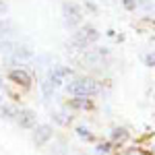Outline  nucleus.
Segmentation results:
<instances>
[{"instance_id": "19", "label": "nucleus", "mask_w": 155, "mask_h": 155, "mask_svg": "<svg viewBox=\"0 0 155 155\" xmlns=\"http://www.w3.org/2000/svg\"><path fill=\"white\" fill-rule=\"evenodd\" d=\"M0 85H2V79H0Z\"/></svg>"}, {"instance_id": "6", "label": "nucleus", "mask_w": 155, "mask_h": 155, "mask_svg": "<svg viewBox=\"0 0 155 155\" xmlns=\"http://www.w3.org/2000/svg\"><path fill=\"white\" fill-rule=\"evenodd\" d=\"M11 79L15 83H21V85H29V74L25 71H11Z\"/></svg>"}, {"instance_id": "18", "label": "nucleus", "mask_w": 155, "mask_h": 155, "mask_svg": "<svg viewBox=\"0 0 155 155\" xmlns=\"http://www.w3.org/2000/svg\"><path fill=\"white\" fill-rule=\"evenodd\" d=\"M6 12V4H4V0H0V15H4Z\"/></svg>"}, {"instance_id": "12", "label": "nucleus", "mask_w": 155, "mask_h": 155, "mask_svg": "<svg viewBox=\"0 0 155 155\" xmlns=\"http://www.w3.org/2000/svg\"><path fill=\"white\" fill-rule=\"evenodd\" d=\"M77 132H79V137H81V139H91V134H89V130H85L83 126H81V128H77Z\"/></svg>"}, {"instance_id": "14", "label": "nucleus", "mask_w": 155, "mask_h": 155, "mask_svg": "<svg viewBox=\"0 0 155 155\" xmlns=\"http://www.w3.org/2000/svg\"><path fill=\"white\" fill-rule=\"evenodd\" d=\"M97 151H99L101 155H106L107 151H110V143H104V145H99V147H97Z\"/></svg>"}, {"instance_id": "20", "label": "nucleus", "mask_w": 155, "mask_h": 155, "mask_svg": "<svg viewBox=\"0 0 155 155\" xmlns=\"http://www.w3.org/2000/svg\"><path fill=\"white\" fill-rule=\"evenodd\" d=\"M99 155H101V153H99Z\"/></svg>"}, {"instance_id": "3", "label": "nucleus", "mask_w": 155, "mask_h": 155, "mask_svg": "<svg viewBox=\"0 0 155 155\" xmlns=\"http://www.w3.org/2000/svg\"><path fill=\"white\" fill-rule=\"evenodd\" d=\"M64 17H66V23L68 25H77L81 21V12L74 4H64Z\"/></svg>"}, {"instance_id": "17", "label": "nucleus", "mask_w": 155, "mask_h": 155, "mask_svg": "<svg viewBox=\"0 0 155 155\" xmlns=\"http://www.w3.org/2000/svg\"><path fill=\"white\" fill-rule=\"evenodd\" d=\"M124 6H126V8H134L137 4H134V0H124Z\"/></svg>"}, {"instance_id": "5", "label": "nucleus", "mask_w": 155, "mask_h": 155, "mask_svg": "<svg viewBox=\"0 0 155 155\" xmlns=\"http://www.w3.org/2000/svg\"><path fill=\"white\" fill-rule=\"evenodd\" d=\"M17 116H19L17 120H19V124H21L23 128H29V126L35 124V114L29 112V110H27V112H21V114H17Z\"/></svg>"}, {"instance_id": "7", "label": "nucleus", "mask_w": 155, "mask_h": 155, "mask_svg": "<svg viewBox=\"0 0 155 155\" xmlns=\"http://www.w3.org/2000/svg\"><path fill=\"white\" fill-rule=\"evenodd\" d=\"M12 54H15L17 60H29L31 56H33V52H31L29 48H17V50H12Z\"/></svg>"}, {"instance_id": "4", "label": "nucleus", "mask_w": 155, "mask_h": 155, "mask_svg": "<svg viewBox=\"0 0 155 155\" xmlns=\"http://www.w3.org/2000/svg\"><path fill=\"white\" fill-rule=\"evenodd\" d=\"M50 137H52V126H48V124H41V126H37V128H35L33 141H35L37 145H41V143H46Z\"/></svg>"}, {"instance_id": "2", "label": "nucleus", "mask_w": 155, "mask_h": 155, "mask_svg": "<svg viewBox=\"0 0 155 155\" xmlns=\"http://www.w3.org/2000/svg\"><path fill=\"white\" fill-rule=\"evenodd\" d=\"M97 39H99V33H97L95 29H93V27H85V29L79 31V33L72 35V46L85 50L89 44H93V41H97Z\"/></svg>"}, {"instance_id": "16", "label": "nucleus", "mask_w": 155, "mask_h": 155, "mask_svg": "<svg viewBox=\"0 0 155 155\" xmlns=\"http://www.w3.org/2000/svg\"><path fill=\"white\" fill-rule=\"evenodd\" d=\"M8 29H11V23H6V21H0V33L8 31Z\"/></svg>"}, {"instance_id": "9", "label": "nucleus", "mask_w": 155, "mask_h": 155, "mask_svg": "<svg viewBox=\"0 0 155 155\" xmlns=\"http://www.w3.org/2000/svg\"><path fill=\"white\" fill-rule=\"evenodd\" d=\"M0 112H2V116H4V118H8V120L17 116V112H15L12 107H8V106H2V107H0Z\"/></svg>"}, {"instance_id": "13", "label": "nucleus", "mask_w": 155, "mask_h": 155, "mask_svg": "<svg viewBox=\"0 0 155 155\" xmlns=\"http://www.w3.org/2000/svg\"><path fill=\"white\" fill-rule=\"evenodd\" d=\"M41 89H44V95H46V97H50V93H52V85H50L48 81H46V83L41 85Z\"/></svg>"}, {"instance_id": "8", "label": "nucleus", "mask_w": 155, "mask_h": 155, "mask_svg": "<svg viewBox=\"0 0 155 155\" xmlns=\"http://www.w3.org/2000/svg\"><path fill=\"white\" fill-rule=\"evenodd\" d=\"M71 106L72 107H79V110H87V107L91 106V101L85 99V97H77V99H71Z\"/></svg>"}, {"instance_id": "10", "label": "nucleus", "mask_w": 155, "mask_h": 155, "mask_svg": "<svg viewBox=\"0 0 155 155\" xmlns=\"http://www.w3.org/2000/svg\"><path fill=\"white\" fill-rule=\"evenodd\" d=\"M112 139H114V141H122V139H126V132L122 130V128H116L114 134H112Z\"/></svg>"}, {"instance_id": "15", "label": "nucleus", "mask_w": 155, "mask_h": 155, "mask_svg": "<svg viewBox=\"0 0 155 155\" xmlns=\"http://www.w3.org/2000/svg\"><path fill=\"white\" fill-rule=\"evenodd\" d=\"M145 62H147V66H155V54H149L145 58Z\"/></svg>"}, {"instance_id": "11", "label": "nucleus", "mask_w": 155, "mask_h": 155, "mask_svg": "<svg viewBox=\"0 0 155 155\" xmlns=\"http://www.w3.org/2000/svg\"><path fill=\"white\" fill-rule=\"evenodd\" d=\"M12 48H15V46H12L11 41H4V39H0V52H2V50H4V52H12Z\"/></svg>"}, {"instance_id": "1", "label": "nucleus", "mask_w": 155, "mask_h": 155, "mask_svg": "<svg viewBox=\"0 0 155 155\" xmlns=\"http://www.w3.org/2000/svg\"><path fill=\"white\" fill-rule=\"evenodd\" d=\"M66 91L77 97H87V95H95L99 91V85L89 81V79H79V81H72V83L66 85Z\"/></svg>"}]
</instances>
